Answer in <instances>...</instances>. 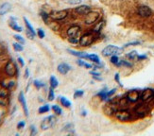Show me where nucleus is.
I'll return each instance as SVG.
<instances>
[{
    "instance_id": "f257e3e1",
    "label": "nucleus",
    "mask_w": 154,
    "mask_h": 136,
    "mask_svg": "<svg viewBox=\"0 0 154 136\" xmlns=\"http://www.w3.org/2000/svg\"><path fill=\"white\" fill-rule=\"evenodd\" d=\"M56 121H57V119H56V116H54V115L46 116L45 118H44L43 121H42L41 129L44 130H48L50 128H52V127L55 125Z\"/></svg>"
},
{
    "instance_id": "f03ea898",
    "label": "nucleus",
    "mask_w": 154,
    "mask_h": 136,
    "mask_svg": "<svg viewBox=\"0 0 154 136\" xmlns=\"http://www.w3.org/2000/svg\"><path fill=\"white\" fill-rule=\"evenodd\" d=\"M122 48H119L115 45H108L102 50V55L105 57H109V56H114L116 54H120L122 52Z\"/></svg>"
},
{
    "instance_id": "7ed1b4c3",
    "label": "nucleus",
    "mask_w": 154,
    "mask_h": 136,
    "mask_svg": "<svg viewBox=\"0 0 154 136\" xmlns=\"http://www.w3.org/2000/svg\"><path fill=\"white\" fill-rule=\"evenodd\" d=\"M68 15V12L66 10H62V11H52L49 13V16L51 19L55 21L63 20Z\"/></svg>"
},
{
    "instance_id": "20e7f679",
    "label": "nucleus",
    "mask_w": 154,
    "mask_h": 136,
    "mask_svg": "<svg viewBox=\"0 0 154 136\" xmlns=\"http://www.w3.org/2000/svg\"><path fill=\"white\" fill-rule=\"evenodd\" d=\"M94 40H95V37L92 33H86L81 37L78 43H80L81 46H88L94 43Z\"/></svg>"
},
{
    "instance_id": "39448f33",
    "label": "nucleus",
    "mask_w": 154,
    "mask_h": 136,
    "mask_svg": "<svg viewBox=\"0 0 154 136\" xmlns=\"http://www.w3.org/2000/svg\"><path fill=\"white\" fill-rule=\"evenodd\" d=\"M5 72L8 76L10 77H13L15 76L16 73H17V68H16V65L13 62H8L6 66H5Z\"/></svg>"
},
{
    "instance_id": "423d86ee",
    "label": "nucleus",
    "mask_w": 154,
    "mask_h": 136,
    "mask_svg": "<svg viewBox=\"0 0 154 136\" xmlns=\"http://www.w3.org/2000/svg\"><path fill=\"white\" fill-rule=\"evenodd\" d=\"M99 18V13L96 12H90L89 13H87L86 18H85V24L87 25H92L96 23Z\"/></svg>"
},
{
    "instance_id": "0eeeda50",
    "label": "nucleus",
    "mask_w": 154,
    "mask_h": 136,
    "mask_svg": "<svg viewBox=\"0 0 154 136\" xmlns=\"http://www.w3.org/2000/svg\"><path fill=\"white\" fill-rule=\"evenodd\" d=\"M115 114V117L117 118L118 120L120 121H128L130 119V117H132V115H130V114L128 112V111H125V110H120V111H116L114 112Z\"/></svg>"
},
{
    "instance_id": "6e6552de",
    "label": "nucleus",
    "mask_w": 154,
    "mask_h": 136,
    "mask_svg": "<svg viewBox=\"0 0 154 136\" xmlns=\"http://www.w3.org/2000/svg\"><path fill=\"white\" fill-rule=\"evenodd\" d=\"M153 97H154V90H152V89H146L141 94V99L145 102L151 100Z\"/></svg>"
},
{
    "instance_id": "1a4fd4ad",
    "label": "nucleus",
    "mask_w": 154,
    "mask_h": 136,
    "mask_svg": "<svg viewBox=\"0 0 154 136\" xmlns=\"http://www.w3.org/2000/svg\"><path fill=\"white\" fill-rule=\"evenodd\" d=\"M151 10L148 6H140L138 8V14L141 17H149L151 15Z\"/></svg>"
},
{
    "instance_id": "9d476101",
    "label": "nucleus",
    "mask_w": 154,
    "mask_h": 136,
    "mask_svg": "<svg viewBox=\"0 0 154 136\" xmlns=\"http://www.w3.org/2000/svg\"><path fill=\"white\" fill-rule=\"evenodd\" d=\"M81 30V27L78 26H72L70 27L67 30V36L69 38H76V37L78 35Z\"/></svg>"
},
{
    "instance_id": "9b49d317",
    "label": "nucleus",
    "mask_w": 154,
    "mask_h": 136,
    "mask_svg": "<svg viewBox=\"0 0 154 136\" xmlns=\"http://www.w3.org/2000/svg\"><path fill=\"white\" fill-rule=\"evenodd\" d=\"M18 100L21 103V105L23 107V110H24L25 112V115L26 116H29V109H27V101H26V98L24 96V93L20 92L19 96H18Z\"/></svg>"
},
{
    "instance_id": "f8f14e48",
    "label": "nucleus",
    "mask_w": 154,
    "mask_h": 136,
    "mask_svg": "<svg viewBox=\"0 0 154 136\" xmlns=\"http://www.w3.org/2000/svg\"><path fill=\"white\" fill-rule=\"evenodd\" d=\"M140 97V94L136 90H132L128 93L127 99L130 102H136Z\"/></svg>"
},
{
    "instance_id": "ddd939ff",
    "label": "nucleus",
    "mask_w": 154,
    "mask_h": 136,
    "mask_svg": "<svg viewBox=\"0 0 154 136\" xmlns=\"http://www.w3.org/2000/svg\"><path fill=\"white\" fill-rule=\"evenodd\" d=\"M57 70H58L59 73L65 75V74H67L70 70H71V66H70V65L67 64V63H60V64L58 65Z\"/></svg>"
},
{
    "instance_id": "4468645a",
    "label": "nucleus",
    "mask_w": 154,
    "mask_h": 136,
    "mask_svg": "<svg viewBox=\"0 0 154 136\" xmlns=\"http://www.w3.org/2000/svg\"><path fill=\"white\" fill-rule=\"evenodd\" d=\"M90 11L91 8L87 5H81L76 8V12L78 13V14H87V13L90 12Z\"/></svg>"
},
{
    "instance_id": "2eb2a0df",
    "label": "nucleus",
    "mask_w": 154,
    "mask_h": 136,
    "mask_svg": "<svg viewBox=\"0 0 154 136\" xmlns=\"http://www.w3.org/2000/svg\"><path fill=\"white\" fill-rule=\"evenodd\" d=\"M9 25H10V27H12V29L13 30H15V31L21 32L23 30L22 27L18 26L17 22H16V19H15V18H13V17H11V21H10V24H9Z\"/></svg>"
},
{
    "instance_id": "dca6fc26",
    "label": "nucleus",
    "mask_w": 154,
    "mask_h": 136,
    "mask_svg": "<svg viewBox=\"0 0 154 136\" xmlns=\"http://www.w3.org/2000/svg\"><path fill=\"white\" fill-rule=\"evenodd\" d=\"M12 10V5L10 3H4L3 5L0 7V15H4L8 13Z\"/></svg>"
},
{
    "instance_id": "f3484780",
    "label": "nucleus",
    "mask_w": 154,
    "mask_h": 136,
    "mask_svg": "<svg viewBox=\"0 0 154 136\" xmlns=\"http://www.w3.org/2000/svg\"><path fill=\"white\" fill-rule=\"evenodd\" d=\"M67 51L71 55L76 56V57H78V58L87 59V57H88V54H86L84 52H80V51H76V50H72V49H67Z\"/></svg>"
},
{
    "instance_id": "a211bd4d",
    "label": "nucleus",
    "mask_w": 154,
    "mask_h": 136,
    "mask_svg": "<svg viewBox=\"0 0 154 136\" xmlns=\"http://www.w3.org/2000/svg\"><path fill=\"white\" fill-rule=\"evenodd\" d=\"M148 112V107H146L145 105H139L136 108V112H137L139 115H141V116H144Z\"/></svg>"
},
{
    "instance_id": "6ab92c4d",
    "label": "nucleus",
    "mask_w": 154,
    "mask_h": 136,
    "mask_svg": "<svg viewBox=\"0 0 154 136\" xmlns=\"http://www.w3.org/2000/svg\"><path fill=\"white\" fill-rule=\"evenodd\" d=\"M0 96H9V89L3 83H0Z\"/></svg>"
},
{
    "instance_id": "aec40b11",
    "label": "nucleus",
    "mask_w": 154,
    "mask_h": 136,
    "mask_svg": "<svg viewBox=\"0 0 154 136\" xmlns=\"http://www.w3.org/2000/svg\"><path fill=\"white\" fill-rule=\"evenodd\" d=\"M104 23L105 22L103 20H101L99 23H96V25L94 27V32H96V33H99V32H100L102 30V29H103V27H104Z\"/></svg>"
},
{
    "instance_id": "412c9836",
    "label": "nucleus",
    "mask_w": 154,
    "mask_h": 136,
    "mask_svg": "<svg viewBox=\"0 0 154 136\" xmlns=\"http://www.w3.org/2000/svg\"><path fill=\"white\" fill-rule=\"evenodd\" d=\"M87 59H89L90 60H92L93 63H96L97 64H100V60H99V57L96 54H90L88 55Z\"/></svg>"
},
{
    "instance_id": "4be33fe9",
    "label": "nucleus",
    "mask_w": 154,
    "mask_h": 136,
    "mask_svg": "<svg viewBox=\"0 0 154 136\" xmlns=\"http://www.w3.org/2000/svg\"><path fill=\"white\" fill-rule=\"evenodd\" d=\"M59 85V82H58V79L56 78L54 76H51L50 77V86L52 87L53 89L57 88Z\"/></svg>"
},
{
    "instance_id": "5701e85b",
    "label": "nucleus",
    "mask_w": 154,
    "mask_h": 136,
    "mask_svg": "<svg viewBox=\"0 0 154 136\" xmlns=\"http://www.w3.org/2000/svg\"><path fill=\"white\" fill-rule=\"evenodd\" d=\"M60 103H62L63 106L66 107V108H70V107H71V102H70L66 97L60 96Z\"/></svg>"
},
{
    "instance_id": "b1692460",
    "label": "nucleus",
    "mask_w": 154,
    "mask_h": 136,
    "mask_svg": "<svg viewBox=\"0 0 154 136\" xmlns=\"http://www.w3.org/2000/svg\"><path fill=\"white\" fill-rule=\"evenodd\" d=\"M12 46H13V49H14L16 52H21V51H23V49H24L22 44L18 43V42H17V43H13Z\"/></svg>"
},
{
    "instance_id": "393cba45",
    "label": "nucleus",
    "mask_w": 154,
    "mask_h": 136,
    "mask_svg": "<svg viewBox=\"0 0 154 136\" xmlns=\"http://www.w3.org/2000/svg\"><path fill=\"white\" fill-rule=\"evenodd\" d=\"M49 110H50L49 105L45 104V105H44V106H41V107L39 108L38 112H39V114H45V112H49Z\"/></svg>"
},
{
    "instance_id": "a878e982",
    "label": "nucleus",
    "mask_w": 154,
    "mask_h": 136,
    "mask_svg": "<svg viewBox=\"0 0 154 136\" xmlns=\"http://www.w3.org/2000/svg\"><path fill=\"white\" fill-rule=\"evenodd\" d=\"M41 16H42V18H43V20L45 21V24L48 25V24H49L48 19L50 18V16H49L48 13H46V12H41Z\"/></svg>"
},
{
    "instance_id": "bb28decb",
    "label": "nucleus",
    "mask_w": 154,
    "mask_h": 136,
    "mask_svg": "<svg viewBox=\"0 0 154 136\" xmlns=\"http://www.w3.org/2000/svg\"><path fill=\"white\" fill-rule=\"evenodd\" d=\"M24 22H25V24H26V27H27V30H30L31 32H33V33L35 34V30H34V29L33 27H32V26L30 25V23L29 22V20L27 19L26 17H24Z\"/></svg>"
},
{
    "instance_id": "cd10ccee",
    "label": "nucleus",
    "mask_w": 154,
    "mask_h": 136,
    "mask_svg": "<svg viewBox=\"0 0 154 136\" xmlns=\"http://www.w3.org/2000/svg\"><path fill=\"white\" fill-rule=\"evenodd\" d=\"M9 103L7 96H0V105L1 106H7Z\"/></svg>"
},
{
    "instance_id": "c85d7f7f",
    "label": "nucleus",
    "mask_w": 154,
    "mask_h": 136,
    "mask_svg": "<svg viewBox=\"0 0 154 136\" xmlns=\"http://www.w3.org/2000/svg\"><path fill=\"white\" fill-rule=\"evenodd\" d=\"M52 110H53V112H55L56 114H62V112H63V111H62V109H60V108L58 106V105H53L52 106Z\"/></svg>"
},
{
    "instance_id": "c756f323",
    "label": "nucleus",
    "mask_w": 154,
    "mask_h": 136,
    "mask_svg": "<svg viewBox=\"0 0 154 136\" xmlns=\"http://www.w3.org/2000/svg\"><path fill=\"white\" fill-rule=\"evenodd\" d=\"M13 37H14V39L18 42V43H20V44H22V45L25 44V40H24V38H23L22 36L18 35V34H15Z\"/></svg>"
},
{
    "instance_id": "7c9ffc66",
    "label": "nucleus",
    "mask_w": 154,
    "mask_h": 136,
    "mask_svg": "<svg viewBox=\"0 0 154 136\" xmlns=\"http://www.w3.org/2000/svg\"><path fill=\"white\" fill-rule=\"evenodd\" d=\"M127 57L129 59H132V60L137 59V52L136 51H132V52H130L129 54H127Z\"/></svg>"
},
{
    "instance_id": "2f4dec72",
    "label": "nucleus",
    "mask_w": 154,
    "mask_h": 136,
    "mask_svg": "<svg viewBox=\"0 0 154 136\" xmlns=\"http://www.w3.org/2000/svg\"><path fill=\"white\" fill-rule=\"evenodd\" d=\"M54 98H55L54 91H53V88L51 87V88L49 89V93H48V100H49V101H52V100H54Z\"/></svg>"
},
{
    "instance_id": "473e14b6",
    "label": "nucleus",
    "mask_w": 154,
    "mask_h": 136,
    "mask_svg": "<svg viewBox=\"0 0 154 136\" xmlns=\"http://www.w3.org/2000/svg\"><path fill=\"white\" fill-rule=\"evenodd\" d=\"M83 95H84V92H83L82 90H77L76 92H75V94H74V97L78 98V97L82 96Z\"/></svg>"
},
{
    "instance_id": "72a5a7b5",
    "label": "nucleus",
    "mask_w": 154,
    "mask_h": 136,
    "mask_svg": "<svg viewBox=\"0 0 154 136\" xmlns=\"http://www.w3.org/2000/svg\"><path fill=\"white\" fill-rule=\"evenodd\" d=\"M33 84H34V86L37 88V89H40L41 87H44L45 86V84L42 82V81H34V82H33Z\"/></svg>"
},
{
    "instance_id": "f704fd0d",
    "label": "nucleus",
    "mask_w": 154,
    "mask_h": 136,
    "mask_svg": "<svg viewBox=\"0 0 154 136\" xmlns=\"http://www.w3.org/2000/svg\"><path fill=\"white\" fill-rule=\"evenodd\" d=\"M26 34H27V38H29L30 40H33V39H34V37H35V34L33 33V32H31V31L29 30H27Z\"/></svg>"
},
{
    "instance_id": "c9c22d12",
    "label": "nucleus",
    "mask_w": 154,
    "mask_h": 136,
    "mask_svg": "<svg viewBox=\"0 0 154 136\" xmlns=\"http://www.w3.org/2000/svg\"><path fill=\"white\" fill-rule=\"evenodd\" d=\"M37 34H38V36L40 37L41 39L45 38V31H44L43 30H42V29H38V30H37Z\"/></svg>"
},
{
    "instance_id": "e433bc0d",
    "label": "nucleus",
    "mask_w": 154,
    "mask_h": 136,
    "mask_svg": "<svg viewBox=\"0 0 154 136\" xmlns=\"http://www.w3.org/2000/svg\"><path fill=\"white\" fill-rule=\"evenodd\" d=\"M111 62L112 63H113L114 64H117L118 63H119V60H118V57H117V56H115V55H114L113 56V57H112L111 58Z\"/></svg>"
},
{
    "instance_id": "4c0bfd02",
    "label": "nucleus",
    "mask_w": 154,
    "mask_h": 136,
    "mask_svg": "<svg viewBox=\"0 0 154 136\" xmlns=\"http://www.w3.org/2000/svg\"><path fill=\"white\" fill-rule=\"evenodd\" d=\"M82 0H69L68 3L71 4V5H78V4L81 3Z\"/></svg>"
},
{
    "instance_id": "58836bf2",
    "label": "nucleus",
    "mask_w": 154,
    "mask_h": 136,
    "mask_svg": "<svg viewBox=\"0 0 154 136\" xmlns=\"http://www.w3.org/2000/svg\"><path fill=\"white\" fill-rule=\"evenodd\" d=\"M140 44H141V42H139V41H137V42H132V43H129V44H127V45H125L124 47H128V46H130V45H140Z\"/></svg>"
},
{
    "instance_id": "ea45409f",
    "label": "nucleus",
    "mask_w": 154,
    "mask_h": 136,
    "mask_svg": "<svg viewBox=\"0 0 154 136\" xmlns=\"http://www.w3.org/2000/svg\"><path fill=\"white\" fill-rule=\"evenodd\" d=\"M37 133V130H36V128L34 126H30V135L33 136Z\"/></svg>"
},
{
    "instance_id": "a19ab883",
    "label": "nucleus",
    "mask_w": 154,
    "mask_h": 136,
    "mask_svg": "<svg viewBox=\"0 0 154 136\" xmlns=\"http://www.w3.org/2000/svg\"><path fill=\"white\" fill-rule=\"evenodd\" d=\"M25 122L24 121H21V122H19V123H18V125H17V129H23L25 127Z\"/></svg>"
},
{
    "instance_id": "79ce46f5",
    "label": "nucleus",
    "mask_w": 154,
    "mask_h": 136,
    "mask_svg": "<svg viewBox=\"0 0 154 136\" xmlns=\"http://www.w3.org/2000/svg\"><path fill=\"white\" fill-rule=\"evenodd\" d=\"M68 41H69L71 44H77L78 42H80V41H78V40L77 39V37H76V38H69Z\"/></svg>"
},
{
    "instance_id": "37998d69",
    "label": "nucleus",
    "mask_w": 154,
    "mask_h": 136,
    "mask_svg": "<svg viewBox=\"0 0 154 136\" xmlns=\"http://www.w3.org/2000/svg\"><path fill=\"white\" fill-rule=\"evenodd\" d=\"M116 91V89H113V90H111L110 92H107V96H108V97H110L111 96H113L114 94L115 93Z\"/></svg>"
},
{
    "instance_id": "c03bdc74",
    "label": "nucleus",
    "mask_w": 154,
    "mask_h": 136,
    "mask_svg": "<svg viewBox=\"0 0 154 136\" xmlns=\"http://www.w3.org/2000/svg\"><path fill=\"white\" fill-rule=\"evenodd\" d=\"M77 63H78V65H80V66H84L86 63H84V62H83V60H77Z\"/></svg>"
},
{
    "instance_id": "a18cd8bd",
    "label": "nucleus",
    "mask_w": 154,
    "mask_h": 136,
    "mask_svg": "<svg viewBox=\"0 0 154 136\" xmlns=\"http://www.w3.org/2000/svg\"><path fill=\"white\" fill-rule=\"evenodd\" d=\"M3 107H4V106H1V105H0V120H1V117H2V115L4 114V110H3Z\"/></svg>"
},
{
    "instance_id": "49530a36",
    "label": "nucleus",
    "mask_w": 154,
    "mask_h": 136,
    "mask_svg": "<svg viewBox=\"0 0 154 136\" xmlns=\"http://www.w3.org/2000/svg\"><path fill=\"white\" fill-rule=\"evenodd\" d=\"M18 62H19L20 63V64H21V66H24V65H25V63H24V60H23L21 57H19V58H18Z\"/></svg>"
},
{
    "instance_id": "de8ad7c7",
    "label": "nucleus",
    "mask_w": 154,
    "mask_h": 136,
    "mask_svg": "<svg viewBox=\"0 0 154 136\" xmlns=\"http://www.w3.org/2000/svg\"><path fill=\"white\" fill-rule=\"evenodd\" d=\"M115 81H117L121 86H122V84H121V82H120V79H119V74H115Z\"/></svg>"
},
{
    "instance_id": "09e8293b",
    "label": "nucleus",
    "mask_w": 154,
    "mask_h": 136,
    "mask_svg": "<svg viewBox=\"0 0 154 136\" xmlns=\"http://www.w3.org/2000/svg\"><path fill=\"white\" fill-rule=\"evenodd\" d=\"M30 77V71H29V69H26V72H25V78H29Z\"/></svg>"
},
{
    "instance_id": "8fccbe9b",
    "label": "nucleus",
    "mask_w": 154,
    "mask_h": 136,
    "mask_svg": "<svg viewBox=\"0 0 154 136\" xmlns=\"http://www.w3.org/2000/svg\"><path fill=\"white\" fill-rule=\"evenodd\" d=\"M137 59H138V60H145V59H147V56H146V55H141V56H138Z\"/></svg>"
},
{
    "instance_id": "3c124183",
    "label": "nucleus",
    "mask_w": 154,
    "mask_h": 136,
    "mask_svg": "<svg viewBox=\"0 0 154 136\" xmlns=\"http://www.w3.org/2000/svg\"><path fill=\"white\" fill-rule=\"evenodd\" d=\"M90 74L93 75V76H100V73H99V72H94V71H92V72H90Z\"/></svg>"
},
{
    "instance_id": "603ef678",
    "label": "nucleus",
    "mask_w": 154,
    "mask_h": 136,
    "mask_svg": "<svg viewBox=\"0 0 154 136\" xmlns=\"http://www.w3.org/2000/svg\"><path fill=\"white\" fill-rule=\"evenodd\" d=\"M93 78H94L95 79H96V81H102V78H99V76H93Z\"/></svg>"
},
{
    "instance_id": "864d4df0",
    "label": "nucleus",
    "mask_w": 154,
    "mask_h": 136,
    "mask_svg": "<svg viewBox=\"0 0 154 136\" xmlns=\"http://www.w3.org/2000/svg\"><path fill=\"white\" fill-rule=\"evenodd\" d=\"M2 52H3V51H2V49H1V48H0V55H1V54H2Z\"/></svg>"
}]
</instances>
